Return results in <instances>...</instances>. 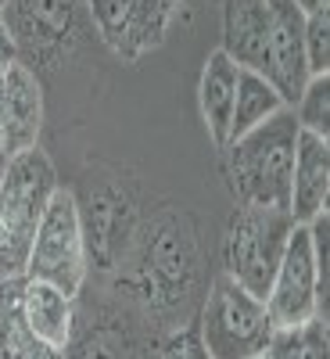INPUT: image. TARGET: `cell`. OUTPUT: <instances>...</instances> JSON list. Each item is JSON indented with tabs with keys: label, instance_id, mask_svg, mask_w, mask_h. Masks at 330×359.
I'll list each match as a JSON object with an SVG mask.
<instances>
[{
	"label": "cell",
	"instance_id": "6",
	"mask_svg": "<svg viewBox=\"0 0 330 359\" xmlns=\"http://www.w3.org/2000/svg\"><path fill=\"white\" fill-rule=\"evenodd\" d=\"M8 22L18 43L25 69L57 65L83 36V4L79 0H8Z\"/></svg>",
	"mask_w": 330,
	"mask_h": 359
},
{
	"label": "cell",
	"instance_id": "18",
	"mask_svg": "<svg viewBox=\"0 0 330 359\" xmlns=\"http://www.w3.org/2000/svg\"><path fill=\"white\" fill-rule=\"evenodd\" d=\"M262 359H330L326 355V320H309L302 327L273 331Z\"/></svg>",
	"mask_w": 330,
	"mask_h": 359
},
{
	"label": "cell",
	"instance_id": "15",
	"mask_svg": "<svg viewBox=\"0 0 330 359\" xmlns=\"http://www.w3.org/2000/svg\"><path fill=\"white\" fill-rule=\"evenodd\" d=\"M237 69L223 50H212L208 62L201 69V83H198V104H201V118L208 126L219 147H226V133H230V115H233V94H237Z\"/></svg>",
	"mask_w": 330,
	"mask_h": 359
},
{
	"label": "cell",
	"instance_id": "23",
	"mask_svg": "<svg viewBox=\"0 0 330 359\" xmlns=\"http://www.w3.org/2000/svg\"><path fill=\"white\" fill-rule=\"evenodd\" d=\"M294 8L302 15H319V11H330L326 0H294Z\"/></svg>",
	"mask_w": 330,
	"mask_h": 359
},
{
	"label": "cell",
	"instance_id": "14",
	"mask_svg": "<svg viewBox=\"0 0 330 359\" xmlns=\"http://www.w3.org/2000/svg\"><path fill=\"white\" fill-rule=\"evenodd\" d=\"M269 33L266 0H223V54L237 69H255L262 62V47Z\"/></svg>",
	"mask_w": 330,
	"mask_h": 359
},
{
	"label": "cell",
	"instance_id": "7",
	"mask_svg": "<svg viewBox=\"0 0 330 359\" xmlns=\"http://www.w3.org/2000/svg\"><path fill=\"white\" fill-rule=\"evenodd\" d=\"M266 313L273 327H302L309 320H326V280L319 277V262L312 255L309 226L294 223L284 259L273 273L266 294Z\"/></svg>",
	"mask_w": 330,
	"mask_h": 359
},
{
	"label": "cell",
	"instance_id": "16",
	"mask_svg": "<svg viewBox=\"0 0 330 359\" xmlns=\"http://www.w3.org/2000/svg\"><path fill=\"white\" fill-rule=\"evenodd\" d=\"M0 359H65L43 345L22 320V277L0 280Z\"/></svg>",
	"mask_w": 330,
	"mask_h": 359
},
{
	"label": "cell",
	"instance_id": "5",
	"mask_svg": "<svg viewBox=\"0 0 330 359\" xmlns=\"http://www.w3.org/2000/svg\"><path fill=\"white\" fill-rule=\"evenodd\" d=\"M294 230V219L284 208H255V205H241L233 212L230 226H226V241H223V273L230 280H237L248 294L262 298L269 294L273 273L284 259L287 237Z\"/></svg>",
	"mask_w": 330,
	"mask_h": 359
},
{
	"label": "cell",
	"instance_id": "13",
	"mask_svg": "<svg viewBox=\"0 0 330 359\" xmlns=\"http://www.w3.org/2000/svg\"><path fill=\"white\" fill-rule=\"evenodd\" d=\"M22 320L43 345L65 352L76 327V298L47 280L22 277Z\"/></svg>",
	"mask_w": 330,
	"mask_h": 359
},
{
	"label": "cell",
	"instance_id": "25",
	"mask_svg": "<svg viewBox=\"0 0 330 359\" xmlns=\"http://www.w3.org/2000/svg\"><path fill=\"white\" fill-rule=\"evenodd\" d=\"M8 11V0H0V15H4Z\"/></svg>",
	"mask_w": 330,
	"mask_h": 359
},
{
	"label": "cell",
	"instance_id": "12",
	"mask_svg": "<svg viewBox=\"0 0 330 359\" xmlns=\"http://www.w3.org/2000/svg\"><path fill=\"white\" fill-rule=\"evenodd\" d=\"M326 194H330V140L312 137V133H298L287 216L294 223L316 219L319 212H326Z\"/></svg>",
	"mask_w": 330,
	"mask_h": 359
},
{
	"label": "cell",
	"instance_id": "3",
	"mask_svg": "<svg viewBox=\"0 0 330 359\" xmlns=\"http://www.w3.org/2000/svg\"><path fill=\"white\" fill-rule=\"evenodd\" d=\"M194 327L212 359H262L277 331L262 298L248 294L226 273L212 280Z\"/></svg>",
	"mask_w": 330,
	"mask_h": 359
},
{
	"label": "cell",
	"instance_id": "24",
	"mask_svg": "<svg viewBox=\"0 0 330 359\" xmlns=\"http://www.w3.org/2000/svg\"><path fill=\"white\" fill-rule=\"evenodd\" d=\"M4 165H8V158H4V155H0V176H4Z\"/></svg>",
	"mask_w": 330,
	"mask_h": 359
},
{
	"label": "cell",
	"instance_id": "22",
	"mask_svg": "<svg viewBox=\"0 0 330 359\" xmlns=\"http://www.w3.org/2000/svg\"><path fill=\"white\" fill-rule=\"evenodd\" d=\"M15 65H22V54H18V43H15V36H11L8 22L0 18V79H4Z\"/></svg>",
	"mask_w": 330,
	"mask_h": 359
},
{
	"label": "cell",
	"instance_id": "21",
	"mask_svg": "<svg viewBox=\"0 0 330 359\" xmlns=\"http://www.w3.org/2000/svg\"><path fill=\"white\" fill-rule=\"evenodd\" d=\"M158 359H212V355L205 352V345L198 338V327H179V331H172L162 341Z\"/></svg>",
	"mask_w": 330,
	"mask_h": 359
},
{
	"label": "cell",
	"instance_id": "20",
	"mask_svg": "<svg viewBox=\"0 0 330 359\" xmlns=\"http://www.w3.org/2000/svg\"><path fill=\"white\" fill-rule=\"evenodd\" d=\"M302 43H305L309 72H312V76H326V72H330V11L305 15Z\"/></svg>",
	"mask_w": 330,
	"mask_h": 359
},
{
	"label": "cell",
	"instance_id": "19",
	"mask_svg": "<svg viewBox=\"0 0 330 359\" xmlns=\"http://www.w3.org/2000/svg\"><path fill=\"white\" fill-rule=\"evenodd\" d=\"M291 111L302 133L330 140V76H312L298 94V101L291 104Z\"/></svg>",
	"mask_w": 330,
	"mask_h": 359
},
{
	"label": "cell",
	"instance_id": "8",
	"mask_svg": "<svg viewBox=\"0 0 330 359\" xmlns=\"http://www.w3.org/2000/svg\"><path fill=\"white\" fill-rule=\"evenodd\" d=\"M94 22L97 36L123 57L140 62L147 50L162 47L184 0H79Z\"/></svg>",
	"mask_w": 330,
	"mask_h": 359
},
{
	"label": "cell",
	"instance_id": "9",
	"mask_svg": "<svg viewBox=\"0 0 330 359\" xmlns=\"http://www.w3.org/2000/svg\"><path fill=\"white\" fill-rule=\"evenodd\" d=\"M266 4H269V33H266V47H262L259 76L291 108L298 101V94L305 90V83L312 79L309 62H305V43H302L305 15L294 8V0H266Z\"/></svg>",
	"mask_w": 330,
	"mask_h": 359
},
{
	"label": "cell",
	"instance_id": "11",
	"mask_svg": "<svg viewBox=\"0 0 330 359\" xmlns=\"http://www.w3.org/2000/svg\"><path fill=\"white\" fill-rule=\"evenodd\" d=\"M43 130V86L40 76L15 65L0 79V155L15 158L36 147Z\"/></svg>",
	"mask_w": 330,
	"mask_h": 359
},
{
	"label": "cell",
	"instance_id": "4",
	"mask_svg": "<svg viewBox=\"0 0 330 359\" xmlns=\"http://www.w3.org/2000/svg\"><path fill=\"white\" fill-rule=\"evenodd\" d=\"M29 280H47L65 294L79 298L90 277V252H86V226L79 198L69 187H57L47 201V212L36 226L33 248L25 262Z\"/></svg>",
	"mask_w": 330,
	"mask_h": 359
},
{
	"label": "cell",
	"instance_id": "1",
	"mask_svg": "<svg viewBox=\"0 0 330 359\" xmlns=\"http://www.w3.org/2000/svg\"><path fill=\"white\" fill-rule=\"evenodd\" d=\"M294 111L284 108L273 118H266L252 133L226 144V172L230 187L241 205L255 208H284L291 194V165H294V144H298Z\"/></svg>",
	"mask_w": 330,
	"mask_h": 359
},
{
	"label": "cell",
	"instance_id": "17",
	"mask_svg": "<svg viewBox=\"0 0 330 359\" xmlns=\"http://www.w3.org/2000/svg\"><path fill=\"white\" fill-rule=\"evenodd\" d=\"M284 97L269 86L255 69H241L237 72V94H233V115H230V133L226 144L252 133L255 126H262L266 118H273L277 111H284Z\"/></svg>",
	"mask_w": 330,
	"mask_h": 359
},
{
	"label": "cell",
	"instance_id": "10",
	"mask_svg": "<svg viewBox=\"0 0 330 359\" xmlns=\"http://www.w3.org/2000/svg\"><path fill=\"white\" fill-rule=\"evenodd\" d=\"M65 359H158V348L140 334L133 313L76 306V327Z\"/></svg>",
	"mask_w": 330,
	"mask_h": 359
},
{
	"label": "cell",
	"instance_id": "2",
	"mask_svg": "<svg viewBox=\"0 0 330 359\" xmlns=\"http://www.w3.org/2000/svg\"><path fill=\"white\" fill-rule=\"evenodd\" d=\"M57 187L62 184H57L54 162L47 151H40V144L8 158L0 176V280L25 277L36 226Z\"/></svg>",
	"mask_w": 330,
	"mask_h": 359
}]
</instances>
